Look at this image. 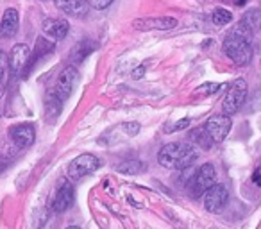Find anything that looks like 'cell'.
Returning <instances> with one entry per match:
<instances>
[{
  "label": "cell",
  "mask_w": 261,
  "mask_h": 229,
  "mask_svg": "<svg viewBox=\"0 0 261 229\" xmlns=\"http://www.w3.org/2000/svg\"><path fill=\"white\" fill-rule=\"evenodd\" d=\"M31 59V48L23 43H18L13 47L11 54H9V66H11V72L15 75H20L23 72V68L27 66Z\"/></svg>",
  "instance_id": "cell-12"
},
{
  "label": "cell",
  "mask_w": 261,
  "mask_h": 229,
  "mask_svg": "<svg viewBox=\"0 0 261 229\" xmlns=\"http://www.w3.org/2000/svg\"><path fill=\"white\" fill-rule=\"evenodd\" d=\"M202 195H204V208H206V211H210V213L220 211L229 199L227 188H225L224 185H217V183L211 185Z\"/></svg>",
  "instance_id": "cell-8"
},
{
  "label": "cell",
  "mask_w": 261,
  "mask_h": 229,
  "mask_svg": "<svg viewBox=\"0 0 261 229\" xmlns=\"http://www.w3.org/2000/svg\"><path fill=\"white\" fill-rule=\"evenodd\" d=\"M259 172H261V168H259Z\"/></svg>",
  "instance_id": "cell-31"
},
{
  "label": "cell",
  "mask_w": 261,
  "mask_h": 229,
  "mask_svg": "<svg viewBox=\"0 0 261 229\" xmlns=\"http://www.w3.org/2000/svg\"><path fill=\"white\" fill-rule=\"evenodd\" d=\"M215 181H217L215 167L211 163L202 165V167L193 174V177L190 179V183H188L190 193H192L193 197H200L211 185H215Z\"/></svg>",
  "instance_id": "cell-4"
},
{
  "label": "cell",
  "mask_w": 261,
  "mask_h": 229,
  "mask_svg": "<svg viewBox=\"0 0 261 229\" xmlns=\"http://www.w3.org/2000/svg\"><path fill=\"white\" fill-rule=\"evenodd\" d=\"M193 140H195V142L197 143H199V145L200 147H202V149H211V145H213V140H211V136L210 135H207V131H206V129H199V131H197L195 133V135H193Z\"/></svg>",
  "instance_id": "cell-22"
},
{
  "label": "cell",
  "mask_w": 261,
  "mask_h": 229,
  "mask_svg": "<svg viewBox=\"0 0 261 229\" xmlns=\"http://www.w3.org/2000/svg\"><path fill=\"white\" fill-rule=\"evenodd\" d=\"M190 124H192L190 118H181V120H177L175 124H172L170 128L167 129V133H175V131H182V129H188Z\"/></svg>",
  "instance_id": "cell-26"
},
{
  "label": "cell",
  "mask_w": 261,
  "mask_h": 229,
  "mask_svg": "<svg viewBox=\"0 0 261 229\" xmlns=\"http://www.w3.org/2000/svg\"><path fill=\"white\" fill-rule=\"evenodd\" d=\"M133 27L138 31H170L177 27V20L170 16H149L133 22Z\"/></svg>",
  "instance_id": "cell-9"
},
{
  "label": "cell",
  "mask_w": 261,
  "mask_h": 229,
  "mask_svg": "<svg viewBox=\"0 0 261 229\" xmlns=\"http://www.w3.org/2000/svg\"><path fill=\"white\" fill-rule=\"evenodd\" d=\"M52 48H54V43H50V41L43 40V38H40L36 43V52H34V59L40 58V56H45L47 52H50Z\"/></svg>",
  "instance_id": "cell-24"
},
{
  "label": "cell",
  "mask_w": 261,
  "mask_h": 229,
  "mask_svg": "<svg viewBox=\"0 0 261 229\" xmlns=\"http://www.w3.org/2000/svg\"><path fill=\"white\" fill-rule=\"evenodd\" d=\"M77 79H79V75H77L75 66H66V68H63L61 72H59L58 79H56L54 93L65 102L66 98L73 93V88H75V84H77Z\"/></svg>",
  "instance_id": "cell-6"
},
{
  "label": "cell",
  "mask_w": 261,
  "mask_h": 229,
  "mask_svg": "<svg viewBox=\"0 0 261 229\" xmlns=\"http://www.w3.org/2000/svg\"><path fill=\"white\" fill-rule=\"evenodd\" d=\"M247 98V83L245 79H236L234 83L229 86L227 93L224 97V102H222V109H224L225 115H234L240 108L243 106Z\"/></svg>",
  "instance_id": "cell-3"
},
{
  "label": "cell",
  "mask_w": 261,
  "mask_h": 229,
  "mask_svg": "<svg viewBox=\"0 0 261 229\" xmlns=\"http://www.w3.org/2000/svg\"><path fill=\"white\" fill-rule=\"evenodd\" d=\"M63 108V100L54 93V90L47 95V100H45V113H47V120L54 122L59 117Z\"/></svg>",
  "instance_id": "cell-16"
},
{
  "label": "cell",
  "mask_w": 261,
  "mask_h": 229,
  "mask_svg": "<svg viewBox=\"0 0 261 229\" xmlns=\"http://www.w3.org/2000/svg\"><path fill=\"white\" fill-rule=\"evenodd\" d=\"M147 70H149V63L145 61V63H142L140 66H136V68L133 70V73H130V75H133V79H142V77L147 73Z\"/></svg>",
  "instance_id": "cell-27"
},
{
  "label": "cell",
  "mask_w": 261,
  "mask_h": 229,
  "mask_svg": "<svg viewBox=\"0 0 261 229\" xmlns=\"http://www.w3.org/2000/svg\"><path fill=\"white\" fill-rule=\"evenodd\" d=\"M20 26V16L15 8H9L2 15V22H0V34L4 38H13L18 31Z\"/></svg>",
  "instance_id": "cell-14"
},
{
  "label": "cell",
  "mask_w": 261,
  "mask_h": 229,
  "mask_svg": "<svg viewBox=\"0 0 261 229\" xmlns=\"http://www.w3.org/2000/svg\"><path fill=\"white\" fill-rule=\"evenodd\" d=\"M98 167H100V161H98L97 156H93V154H81L73 161H70L68 175L72 179H81L84 175L93 174Z\"/></svg>",
  "instance_id": "cell-5"
},
{
  "label": "cell",
  "mask_w": 261,
  "mask_h": 229,
  "mask_svg": "<svg viewBox=\"0 0 261 229\" xmlns=\"http://www.w3.org/2000/svg\"><path fill=\"white\" fill-rule=\"evenodd\" d=\"M72 204H73V186L70 185L66 179H63L58 192H56V195H54V200H52V211L63 213V211L68 210Z\"/></svg>",
  "instance_id": "cell-11"
},
{
  "label": "cell",
  "mask_w": 261,
  "mask_h": 229,
  "mask_svg": "<svg viewBox=\"0 0 261 229\" xmlns=\"http://www.w3.org/2000/svg\"><path fill=\"white\" fill-rule=\"evenodd\" d=\"M34 125L33 124H18V125H13L9 129V138L13 140L16 147L20 149H25V147H31L34 143Z\"/></svg>",
  "instance_id": "cell-10"
},
{
  "label": "cell",
  "mask_w": 261,
  "mask_h": 229,
  "mask_svg": "<svg viewBox=\"0 0 261 229\" xmlns=\"http://www.w3.org/2000/svg\"><path fill=\"white\" fill-rule=\"evenodd\" d=\"M140 129H142V125L138 122H123V124H120V131L127 136H136L140 133Z\"/></svg>",
  "instance_id": "cell-23"
},
{
  "label": "cell",
  "mask_w": 261,
  "mask_h": 229,
  "mask_svg": "<svg viewBox=\"0 0 261 229\" xmlns=\"http://www.w3.org/2000/svg\"><path fill=\"white\" fill-rule=\"evenodd\" d=\"M59 9L75 18H83L90 11V0H59Z\"/></svg>",
  "instance_id": "cell-15"
},
{
  "label": "cell",
  "mask_w": 261,
  "mask_h": 229,
  "mask_svg": "<svg viewBox=\"0 0 261 229\" xmlns=\"http://www.w3.org/2000/svg\"><path fill=\"white\" fill-rule=\"evenodd\" d=\"M95 47L97 45L93 43V41H90V40H86V41H81V43H77V47H73V50H72V54H70V58L73 59V61H83L84 58H88V56L91 54V52L95 50Z\"/></svg>",
  "instance_id": "cell-17"
},
{
  "label": "cell",
  "mask_w": 261,
  "mask_h": 229,
  "mask_svg": "<svg viewBox=\"0 0 261 229\" xmlns=\"http://www.w3.org/2000/svg\"><path fill=\"white\" fill-rule=\"evenodd\" d=\"M70 31V26L65 18H47L43 20V33L47 34L48 38L59 41L65 40L66 34Z\"/></svg>",
  "instance_id": "cell-13"
},
{
  "label": "cell",
  "mask_w": 261,
  "mask_h": 229,
  "mask_svg": "<svg viewBox=\"0 0 261 229\" xmlns=\"http://www.w3.org/2000/svg\"><path fill=\"white\" fill-rule=\"evenodd\" d=\"M243 22L250 27V31H259L261 29V9L259 8H252L243 15Z\"/></svg>",
  "instance_id": "cell-20"
},
{
  "label": "cell",
  "mask_w": 261,
  "mask_h": 229,
  "mask_svg": "<svg viewBox=\"0 0 261 229\" xmlns=\"http://www.w3.org/2000/svg\"><path fill=\"white\" fill-rule=\"evenodd\" d=\"M211 20H213L215 26L224 27V26H227V23L232 22V15H231V11H227V9L218 8V9H215V11H213V16H211Z\"/></svg>",
  "instance_id": "cell-21"
},
{
  "label": "cell",
  "mask_w": 261,
  "mask_h": 229,
  "mask_svg": "<svg viewBox=\"0 0 261 229\" xmlns=\"http://www.w3.org/2000/svg\"><path fill=\"white\" fill-rule=\"evenodd\" d=\"M254 183L261 186V172H259V170H257L256 174H254Z\"/></svg>",
  "instance_id": "cell-29"
},
{
  "label": "cell",
  "mask_w": 261,
  "mask_h": 229,
  "mask_svg": "<svg viewBox=\"0 0 261 229\" xmlns=\"http://www.w3.org/2000/svg\"><path fill=\"white\" fill-rule=\"evenodd\" d=\"M250 36L252 31L243 20H240L231 33L224 40V52L231 61L236 65H247L252 58V47H250Z\"/></svg>",
  "instance_id": "cell-1"
},
{
  "label": "cell",
  "mask_w": 261,
  "mask_h": 229,
  "mask_svg": "<svg viewBox=\"0 0 261 229\" xmlns=\"http://www.w3.org/2000/svg\"><path fill=\"white\" fill-rule=\"evenodd\" d=\"M113 0H90V6L93 9H106L111 6Z\"/></svg>",
  "instance_id": "cell-28"
},
{
  "label": "cell",
  "mask_w": 261,
  "mask_h": 229,
  "mask_svg": "<svg viewBox=\"0 0 261 229\" xmlns=\"http://www.w3.org/2000/svg\"><path fill=\"white\" fill-rule=\"evenodd\" d=\"M204 129L207 131V135L211 136L215 143H222L225 140V136L231 131V117L229 115H213L206 120Z\"/></svg>",
  "instance_id": "cell-7"
},
{
  "label": "cell",
  "mask_w": 261,
  "mask_h": 229,
  "mask_svg": "<svg viewBox=\"0 0 261 229\" xmlns=\"http://www.w3.org/2000/svg\"><path fill=\"white\" fill-rule=\"evenodd\" d=\"M9 58L6 52L0 50V97L4 95L6 91V86H8V81H9Z\"/></svg>",
  "instance_id": "cell-18"
},
{
  "label": "cell",
  "mask_w": 261,
  "mask_h": 229,
  "mask_svg": "<svg viewBox=\"0 0 261 229\" xmlns=\"http://www.w3.org/2000/svg\"><path fill=\"white\" fill-rule=\"evenodd\" d=\"M116 170L125 175L142 174V172L145 170V163H142L140 160H127V161H123V163H120L118 167H116Z\"/></svg>",
  "instance_id": "cell-19"
},
{
  "label": "cell",
  "mask_w": 261,
  "mask_h": 229,
  "mask_svg": "<svg viewBox=\"0 0 261 229\" xmlns=\"http://www.w3.org/2000/svg\"><path fill=\"white\" fill-rule=\"evenodd\" d=\"M199 158V152L190 143H167L158 152V161L161 167L170 170H182L192 167Z\"/></svg>",
  "instance_id": "cell-2"
},
{
  "label": "cell",
  "mask_w": 261,
  "mask_h": 229,
  "mask_svg": "<svg viewBox=\"0 0 261 229\" xmlns=\"http://www.w3.org/2000/svg\"><path fill=\"white\" fill-rule=\"evenodd\" d=\"M245 2H247V0H236V4H238V6H243Z\"/></svg>",
  "instance_id": "cell-30"
},
{
  "label": "cell",
  "mask_w": 261,
  "mask_h": 229,
  "mask_svg": "<svg viewBox=\"0 0 261 229\" xmlns=\"http://www.w3.org/2000/svg\"><path fill=\"white\" fill-rule=\"evenodd\" d=\"M222 86L224 84H217V83H206V84H202L200 88H197L195 90V93H206V95H211V93H215V91H218V90H222Z\"/></svg>",
  "instance_id": "cell-25"
}]
</instances>
